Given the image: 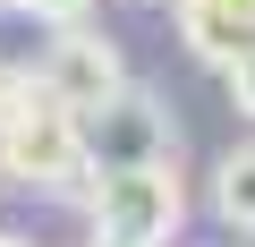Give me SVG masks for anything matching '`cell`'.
<instances>
[{
	"instance_id": "obj_1",
	"label": "cell",
	"mask_w": 255,
	"mask_h": 247,
	"mask_svg": "<svg viewBox=\"0 0 255 247\" xmlns=\"http://www.w3.org/2000/svg\"><path fill=\"white\" fill-rule=\"evenodd\" d=\"M0 179L17 188H77L85 179V137H77V111L51 102L34 77H9L0 94Z\"/></svg>"
},
{
	"instance_id": "obj_2",
	"label": "cell",
	"mask_w": 255,
	"mask_h": 247,
	"mask_svg": "<svg viewBox=\"0 0 255 247\" xmlns=\"http://www.w3.org/2000/svg\"><path fill=\"white\" fill-rule=\"evenodd\" d=\"M85 222H94V239H111V247H179V230H187L179 162L85 171Z\"/></svg>"
},
{
	"instance_id": "obj_3",
	"label": "cell",
	"mask_w": 255,
	"mask_h": 247,
	"mask_svg": "<svg viewBox=\"0 0 255 247\" xmlns=\"http://www.w3.org/2000/svg\"><path fill=\"white\" fill-rule=\"evenodd\" d=\"M85 171H145V162H179V119L153 85H111L85 119Z\"/></svg>"
},
{
	"instance_id": "obj_4",
	"label": "cell",
	"mask_w": 255,
	"mask_h": 247,
	"mask_svg": "<svg viewBox=\"0 0 255 247\" xmlns=\"http://www.w3.org/2000/svg\"><path fill=\"white\" fill-rule=\"evenodd\" d=\"M51 102H68L77 119L111 94V85H128V60H119V43L111 34H94V26H43V60L26 68Z\"/></svg>"
},
{
	"instance_id": "obj_5",
	"label": "cell",
	"mask_w": 255,
	"mask_h": 247,
	"mask_svg": "<svg viewBox=\"0 0 255 247\" xmlns=\"http://www.w3.org/2000/svg\"><path fill=\"white\" fill-rule=\"evenodd\" d=\"M179 43L204 68H230L255 43V0H179Z\"/></svg>"
},
{
	"instance_id": "obj_6",
	"label": "cell",
	"mask_w": 255,
	"mask_h": 247,
	"mask_svg": "<svg viewBox=\"0 0 255 247\" xmlns=\"http://www.w3.org/2000/svg\"><path fill=\"white\" fill-rule=\"evenodd\" d=\"M204 205H213V222H221V230L255 239V137H247V145H230V154L213 162V188H204Z\"/></svg>"
},
{
	"instance_id": "obj_7",
	"label": "cell",
	"mask_w": 255,
	"mask_h": 247,
	"mask_svg": "<svg viewBox=\"0 0 255 247\" xmlns=\"http://www.w3.org/2000/svg\"><path fill=\"white\" fill-rule=\"evenodd\" d=\"M9 9H26L34 26H85V9H94V0H9Z\"/></svg>"
},
{
	"instance_id": "obj_8",
	"label": "cell",
	"mask_w": 255,
	"mask_h": 247,
	"mask_svg": "<svg viewBox=\"0 0 255 247\" xmlns=\"http://www.w3.org/2000/svg\"><path fill=\"white\" fill-rule=\"evenodd\" d=\"M221 77H230V102H238V119H255V43H247V51H238Z\"/></svg>"
},
{
	"instance_id": "obj_9",
	"label": "cell",
	"mask_w": 255,
	"mask_h": 247,
	"mask_svg": "<svg viewBox=\"0 0 255 247\" xmlns=\"http://www.w3.org/2000/svg\"><path fill=\"white\" fill-rule=\"evenodd\" d=\"M9 77H17V68H0V94H9Z\"/></svg>"
},
{
	"instance_id": "obj_10",
	"label": "cell",
	"mask_w": 255,
	"mask_h": 247,
	"mask_svg": "<svg viewBox=\"0 0 255 247\" xmlns=\"http://www.w3.org/2000/svg\"><path fill=\"white\" fill-rule=\"evenodd\" d=\"M0 247H26V239H0Z\"/></svg>"
},
{
	"instance_id": "obj_11",
	"label": "cell",
	"mask_w": 255,
	"mask_h": 247,
	"mask_svg": "<svg viewBox=\"0 0 255 247\" xmlns=\"http://www.w3.org/2000/svg\"><path fill=\"white\" fill-rule=\"evenodd\" d=\"M94 247H111V239H94Z\"/></svg>"
}]
</instances>
